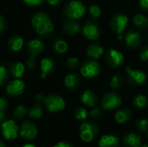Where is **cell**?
I'll return each mask as SVG.
<instances>
[{
  "label": "cell",
  "mask_w": 148,
  "mask_h": 147,
  "mask_svg": "<svg viewBox=\"0 0 148 147\" xmlns=\"http://www.w3.org/2000/svg\"><path fill=\"white\" fill-rule=\"evenodd\" d=\"M19 133L22 138L27 140L34 139L37 135V127L36 124L30 120H26L22 123Z\"/></svg>",
  "instance_id": "obj_11"
},
{
  "label": "cell",
  "mask_w": 148,
  "mask_h": 147,
  "mask_svg": "<svg viewBox=\"0 0 148 147\" xmlns=\"http://www.w3.org/2000/svg\"><path fill=\"white\" fill-rule=\"evenodd\" d=\"M147 139H148V132H147Z\"/></svg>",
  "instance_id": "obj_52"
},
{
  "label": "cell",
  "mask_w": 148,
  "mask_h": 147,
  "mask_svg": "<svg viewBox=\"0 0 148 147\" xmlns=\"http://www.w3.org/2000/svg\"><path fill=\"white\" fill-rule=\"evenodd\" d=\"M134 25L139 29H145L148 27V17L142 14H136L134 17Z\"/></svg>",
  "instance_id": "obj_27"
},
{
  "label": "cell",
  "mask_w": 148,
  "mask_h": 147,
  "mask_svg": "<svg viewBox=\"0 0 148 147\" xmlns=\"http://www.w3.org/2000/svg\"><path fill=\"white\" fill-rule=\"evenodd\" d=\"M122 102L121 97L119 94L109 92L105 94L101 101V108L104 110H114L121 106Z\"/></svg>",
  "instance_id": "obj_6"
},
{
  "label": "cell",
  "mask_w": 148,
  "mask_h": 147,
  "mask_svg": "<svg viewBox=\"0 0 148 147\" xmlns=\"http://www.w3.org/2000/svg\"><path fill=\"white\" fill-rule=\"evenodd\" d=\"M89 115L92 119L95 120H99L100 118H101L102 116V110L100 107H94V108L89 112Z\"/></svg>",
  "instance_id": "obj_36"
},
{
  "label": "cell",
  "mask_w": 148,
  "mask_h": 147,
  "mask_svg": "<svg viewBox=\"0 0 148 147\" xmlns=\"http://www.w3.org/2000/svg\"><path fill=\"white\" fill-rule=\"evenodd\" d=\"M23 44H24V40L20 35H16V34L12 35L8 40V46L14 52L20 51L23 49Z\"/></svg>",
  "instance_id": "obj_21"
},
{
  "label": "cell",
  "mask_w": 148,
  "mask_h": 147,
  "mask_svg": "<svg viewBox=\"0 0 148 147\" xmlns=\"http://www.w3.org/2000/svg\"><path fill=\"white\" fill-rule=\"evenodd\" d=\"M43 103L46 108L51 113H58L62 111L65 107L66 103L64 99L57 94H49L45 97Z\"/></svg>",
  "instance_id": "obj_4"
},
{
  "label": "cell",
  "mask_w": 148,
  "mask_h": 147,
  "mask_svg": "<svg viewBox=\"0 0 148 147\" xmlns=\"http://www.w3.org/2000/svg\"><path fill=\"white\" fill-rule=\"evenodd\" d=\"M53 48L55 49V51L57 53V54H60V55H62V54H65L68 49H69V45L67 43V42L60 37H57L54 40V42H53Z\"/></svg>",
  "instance_id": "obj_26"
},
{
  "label": "cell",
  "mask_w": 148,
  "mask_h": 147,
  "mask_svg": "<svg viewBox=\"0 0 148 147\" xmlns=\"http://www.w3.org/2000/svg\"><path fill=\"white\" fill-rule=\"evenodd\" d=\"M123 61L124 56L122 53L114 49H109L105 55V62L111 68H117L121 67L123 63Z\"/></svg>",
  "instance_id": "obj_10"
},
{
  "label": "cell",
  "mask_w": 148,
  "mask_h": 147,
  "mask_svg": "<svg viewBox=\"0 0 148 147\" xmlns=\"http://www.w3.org/2000/svg\"><path fill=\"white\" fill-rule=\"evenodd\" d=\"M83 36L89 40H96L100 36V29L96 23L92 21L85 23L82 28Z\"/></svg>",
  "instance_id": "obj_13"
},
{
  "label": "cell",
  "mask_w": 148,
  "mask_h": 147,
  "mask_svg": "<svg viewBox=\"0 0 148 147\" xmlns=\"http://www.w3.org/2000/svg\"><path fill=\"white\" fill-rule=\"evenodd\" d=\"M140 57L142 61L146 62L148 61V45L143 47L140 50Z\"/></svg>",
  "instance_id": "obj_40"
},
{
  "label": "cell",
  "mask_w": 148,
  "mask_h": 147,
  "mask_svg": "<svg viewBox=\"0 0 148 147\" xmlns=\"http://www.w3.org/2000/svg\"><path fill=\"white\" fill-rule=\"evenodd\" d=\"M66 65L68 68L75 69L79 66V59L77 57H69L66 62Z\"/></svg>",
  "instance_id": "obj_35"
},
{
  "label": "cell",
  "mask_w": 148,
  "mask_h": 147,
  "mask_svg": "<svg viewBox=\"0 0 148 147\" xmlns=\"http://www.w3.org/2000/svg\"><path fill=\"white\" fill-rule=\"evenodd\" d=\"M127 74V81L130 85L134 87H139L144 85L147 81V75L139 69H132L129 67L126 68Z\"/></svg>",
  "instance_id": "obj_9"
},
{
  "label": "cell",
  "mask_w": 148,
  "mask_h": 147,
  "mask_svg": "<svg viewBox=\"0 0 148 147\" xmlns=\"http://www.w3.org/2000/svg\"><path fill=\"white\" fill-rule=\"evenodd\" d=\"M86 54L88 57L97 60L104 54V49L98 44H90L86 49Z\"/></svg>",
  "instance_id": "obj_22"
},
{
  "label": "cell",
  "mask_w": 148,
  "mask_h": 147,
  "mask_svg": "<svg viewBox=\"0 0 148 147\" xmlns=\"http://www.w3.org/2000/svg\"><path fill=\"white\" fill-rule=\"evenodd\" d=\"M44 99H45V97H44L42 94H37L36 95V100L37 101H39V102L43 101Z\"/></svg>",
  "instance_id": "obj_46"
},
{
  "label": "cell",
  "mask_w": 148,
  "mask_h": 147,
  "mask_svg": "<svg viewBox=\"0 0 148 147\" xmlns=\"http://www.w3.org/2000/svg\"><path fill=\"white\" fill-rule=\"evenodd\" d=\"M0 147H6L5 146V144H4V142H3V140H1V139H0Z\"/></svg>",
  "instance_id": "obj_49"
},
{
  "label": "cell",
  "mask_w": 148,
  "mask_h": 147,
  "mask_svg": "<svg viewBox=\"0 0 148 147\" xmlns=\"http://www.w3.org/2000/svg\"><path fill=\"white\" fill-rule=\"evenodd\" d=\"M141 136L137 133H131L123 137L122 145L124 147H140L141 146Z\"/></svg>",
  "instance_id": "obj_16"
},
{
  "label": "cell",
  "mask_w": 148,
  "mask_h": 147,
  "mask_svg": "<svg viewBox=\"0 0 148 147\" xmlns=\"http://www.w3.org/2000/svg\"><path fill=\"white\" fill-rule=\"evenodd\" d=\"M5 111H2L0 110V123H2L3 121L5 120Z\"/></svg>",
  "instance_id": "obj_47"
},
{
  "label": "cell",
  "mask_w": 148,
  "mask_h": 147,
  "mask_svg": "<svg viewBox=\"0 0 148 147\" xmlns=\"http://www.w3.org/2000/svg\"><path fill=\"white\" fill-rule=\"evenodd\" d=\"M75 117L78 121H84L88 117V112L85 107H78L75 110Z\"/></svg>",
  "instance_id": "obj_30"
},
{
  "label": "cell",
  "mask_w": 148,
  "mask_h": 147,
  "mask_svg": "<svg viewBox=\"0 0 148 147\" xmlns=\"http://www.w3.org/2000/svg\"><path fill=\"white\" fill-rule=\"evenodd\" d=\"M139 3L142 10H144L145 11H148V0H140Z\"/></svg>",
  "instance_id": "obj_44"
},
{
  "label": "cell",
  "mask_w": 148,
  "mask_h": 147,
  "mask_svg": "<svg viewBox=\"0 0 148 147\" xmlns=\"http://www.w3.org/2000/svg\"><path fill=\"white\" fill-rule=\"evenodd\" d=\"M53 147H74V146L67 141H61L59 143H57L56 145H55Z\"/></svg>",
  "instance_id": "obj_43"
},
{
  "label": "cell",
  "mask_w": 148,
  "mask_h": 147,
  "mask_svg": "<svg viewBox=\"0 0 148 147\" xmlns=\"http://www.w3.org/2000/svg\"><path fill=\"white\" fill-rule=\"evenodd\" d=\"M80 77L74 73L69 74L64 78V84L67 88L74 90L76 89L80 85Z\"/></svg>",
  "instance_id": "obj_24"
},
{
  "label": "cell",
  "mask_w": 148,
  "mask_h": 147,
  "mask_svg": "<svg viewBox=\"0 0 148 147\" xmlns=\"http://www.w3.org/2000/svg\"><path fill=\"white\" fill-rule=\"evenodd\" d=\"M62 27H63L64 31L70 36L77 35L82 29L80 23H77L75 20H71V19L65 21L62 24Z\"/></svg>",
  "instance_id": "obj_20"
},
{
  "label": "cell",
  "mask_w": 148,
  "mask_h": 147,
  "mask_svg": "<svg viewBox=\"0 0 148 147\" xmlns=\"http://www.w3.org/2000/svg\"><path fill=\"white\" fill-rule=\"evenodd\" d=\"M6 27H7V21L2 15H0V34L4 32Z\"/></svg>",
  "instance_id": "obj_42"
},
{
  "label": "cell",
  "mask_w": 148,
  "mask_h": 147,
  "mask_svg": "<svg viewBox=\"0 0 148 147\" xmlns=\"http://www.w3.org/2000/svg\"><path fill=\"white\" fill-rule=\"evenodd\" d=\"M132 117V112L128 108H121L118 110L114 114L115 121L119 124H125Z\"/></svg>",
  "instance_id": "obj_25"
},
{
  "label": "cell",
  "mask_w": 148,
  "mask_h": 147,
  "mask_svg": "<svg viewBox=\"0 0 148 147\" xmlns=\"http://www.w3.org/2000/svg\"><path fill=\"white\" fill-rule=\"evenodd\" d=\"M42 112H43V109L40 104H34L29 108L28 113H29V116L32 119H39L42 115Z\"/></svg>",
  "instance_id": "obj_29"
},
{
  "label": "cell",
  "mask_w": 148,
  "mask_h": 147,
  "mask_svg": "<svg viewBox=\"0 0 148 147\" xmlns=\"http://www.w3.org/2000/svg\"><path fill=\"white\" fill-rule=\"evenodd\" d=\"M8 106H9L8 100L3 96L0 97V110L6 111V109L8 108Z\"/></svg>",
  "instance_id": "obj_41"
},
{
  "label": "cell",
  "mask_w": 148,
  "mask_h": 147,
  "mask_svg": "<svg viewBox=\"0 0 148 147\" xmlns=\"http://www.w3.org/2000/svg\"><path fill=\"white\" fill-rule=\"evenodd\" d=\"M27 113V108L23 105H19L15 108L13 112V116L16 120H22L26 116Z\"/></svg>",
  "instance_id": "obj_31"
},
{
  "label": "cell",
  "mask_w": 148,
  "mask_h": 147,
  "mask_svg": "<svg viewBox=\"0 0 148 147\" xmlns=\"http://www.w3.org/2000/svg\"><path fill=\"white\" fill-rule=\"evenodd\" d=\"M80 137L82 141L88 143L95 140L99 134V127L91 121H85L80 126Z\"/></svg>",
  "instance_id": "obj_3"
},
{
  "label": "cell",
  "mask_w": 148,
  "mask_h": 147,
  "mask_svg": "<svg viewBox=\"0 0 148 147\" xmlns=\"http://www.w3.org/2000/svg\"><path fill=\"white\" fill-rule=\"evenodd\" d=\"M8 80V72L5 67L0 65V86L3 85Z\"/></svg>",
  "instance_id": "obj_37"
},
{
  "label": "cell",
  "mask_w": 148,
  "mask_h": 147,
  "mask_svg": "<svg viewBox=\"0 0 148 147\" xmlns=\"http://www.w3.org/2000/svg\"><path fill=\"white\" fill-rule=\"evenodd\" d=\"M126 45L131 49H138L141 46L142 38L138 31L129 30L125 36Z\"/></svg>",
  "instance_id": "obj_14"
},
{
  "label": "cell",
  "mask_w": 148,
  "mask_h": 147,
  "mask_svg": "<svg viewBox=\"0 0 148 147\" xmlns=\"http://www.w3.org/2000/svg\"><path fill=\"white\" fill-rule=\"evenodd\" d=\"M123 84V77L121 75H115L110 81V87L114 89L120 88Z\"/></svg>",
  "instance_id": "obj_32"
},
{
  "label": "cell",
  "mask_w": 148,
  "mask_h": 147,
  "mask_svg": "<svg viewBox=\"0 0 148 147\" xmlns=\"http://www.w3.org/2000/svg\"><path fill=\"white\" fill-rule=\"evenodd\" d=\"M25 65L28 68L32 69L36 67V61H35V56L34 55H30L25 62Z\"/></svg>",
  "instance_id": "obj_39"
},
{
  "label": "cell",
  "mask_w": 148,
  "mask_h": 147,
  "mask_svg": "<svg viewBox=\"0 0 148 147\" xmlns=\"http://www.w3.org/2000/svg\"><path fill=\"white\" fill-rule=\"evenodd\" d=\"M41 78L44 79L48 75L52 73L56 68V62L51 58H43L40 63Z\"/></svg>",
  "instance_id": "obj_18"
},
{
  "label": "cell",
  "mask_w": 148,
  "mask_h": 147,
  "mask_svg": "<svg viewBox=\"0 0 148 147\" xmlns=\"http://www.w3.org/2000/svg\"><path fill=\"white\" fill-rule=\"evenodd\" d=\"M1 132L3 137L7 140H13L18 137L19 127L12 120H5L1 124Z\"/></svg>",
  "instance_id": "obj_7"
},
{
  "label": "cell",
  "mask_w": 148,
  "mask_h": 147,
  "mask_svg": "<svg viewBox=\"0 0 148 147\" xmlns=\"http://www.w3.org/2000/svg\"><path fill=\"white\" fill-rule=\"evenodd\" d=\"M86 8L81 1L72 0L64 8V15L67 18L76 20L82 18L85 14Z\"/></svg>",
  "instance_id": "obj_2"
},
{
  "label": "cell",
  "mask_w": 148,
  "mask_h": 147,
  "mask_svg": "<svg viewBox=\"0 0 148 147\" xmlns=\"http://www.w3.org/2000/svg\"><path fill=\"white\" fill-rule=\"evenodd\" d=\"M23 3L29 7H38L40 6L43 0H23Z\"/></svg>",
  "instance_id": "obj_38"
},
{
  "label": "cell",
  "mask_w": 148,
  "mask_h": 147,
  "mask_svg": "<svg viewBox=\"0 0 148 147\" xmlns=\"http://www.w3.org/2000/svg\"><path fill=\"white\" fill-rule=\"evenodd\" d=\"M0 129H1V123H0Z\"/></svg>",
  "instance_id": "obj_51"
},
{
  "label": "cell",
  "mask_w": 148,
  "mask_h": 147,
  "mask_svg": "<svg viewBox=\"0 0 148 147\" xmlns=\"http://www.w3.org/2000/svg\"><path fill=\"white\" fill-rule=\"evenodd\" d=\"M26 49H27V52L30 55L36 56V55H39L41 52H42V50L44 49V44L39 39H32V40L29 41Z\"/></svg>",
  "instance_id": "obj_17"
},
{
  "label": "cell",
  "mask_w": 148,
  "mask_h": 147,
  "mask_svg": "<svg viewBox=\"0 0 148 147\" xmlns=\"http://www.w3.org/2000/svg\"><path fill=\"white\" fill-rule=\"evenodd\" d=\"M89 14L93 18H98L101 16V8L96 5V4H93L89 7Z\"/></svg>",
  "instance_id": "obj_34"
},
{
  "label": "cell",
  "mask_w": 148,
  "mask_h": 147,
  "mask_svg": "<svg viewBox=\"0 0 148 147\" xmlns=\"http://www.w3.org/2000/svg\"><path fill=\"white\" fill-rule=\"evenodd\" d=\"M25 65L22 62H14L10 67V73L15 79H21L25 73Z\"/></svg>",
  "instance_id": "obj_23"
},
{
  "label": "cell",
  "mask_w": 148,
  "mask_h": 147,
  "mask_svg": "<svg viewBox=\"0 0 148 147\" xmlns=\"http://www.w3.org/2000/svg\"><path fill=\"white\" fill-rule=\"evenodd\" d=\"M25 89L24 82L20 79H15L10 81L6 86V93L11 97H17L23 94Z\"/></svg>",
  "instance_id": "obj_12"
},
{
  "label": "cell",
  "mask_w": 148,
  "mask_h": 147,
  "mask_svg": "<svg viewBox=\"0 0 148 147\" xmlns=\"http://www.w3.org/2000/svg\"><path fill=\"white\" fill-rule=\"evenodd\" d=\"M128 17L123 13L114 14L110 20V28L117 35H121L128 24Z\"/></svg>",
  "instance_id": "obj_8"
},
{
  "label": "cell",
  "mask_w": 148,
  "mask_h": 147,
  "mask_svg": "<svg viewBox=\"0 0 148 147\" xmlns=\"http://www.w3.org/2000/svg\"><path fill=\"white\" fill-rule=\"evenodd\" d=\"M98 101L99 100L96 94L90 90L84 91L81 95V102L88 107H95L98 103Z\"/></svg>",
  "instance_id": "obj_15"
},
{
  "label": "cell",
  "mask_w": 148,
  "mask_h": 147,
  "mask_svg": "<svg viewBox=\"0 0 148 147\" xmlns=\"http://www.w3.org/2000/svg\"><path fill=\"white\" fill-rule=\"evenodd\" d=\"M46 1L48 2V3H49L50 5H53V6L57 5L62 2V0H46Z\"/></svg>",
  "instance_id": "obj_45"
},
{
  "label": "cell",
  "mask_w": 148,
  "mask_h": 147,
  "mask_svg": "<svg viewBox=\"0 0 148 147\" xmlns=\"http://www.w3.org/2000/svg\"><path fill=\"white\" fill-rule=\"evenodd\" d=\"M140 147H148V145H142V146H140Z\"/></svg>",
  "instance_id": "obj_50"
},
{
  "label": "cell",
  "mask_w": 148,
  "mask_h": 147,
  "mask_svg": "<svg viewBox=\"0 0 148 147\" xmlns=\"http://www.w3.org/2000/svg\"><path fill=\"white\" fill-rule=\"evenodd\" d=\"M31 25L36 34L42 37H49L54 32V24L50 16L42 11L37 12L32 16Z\"/></svg>",
  "instance_id": "obj_1"
},
{
  "label": "cell",
  "mask_w": 148,
  "mask_h": 147,
  "mask_svg": "<svg viewBox=\"0 0 148 147\" xmlns=\"http://www.w3.org/2000/svg\"><path fill=\"white\" fill-rule=\"evenodd\" d=\"M133 104L137 108H140V109L145 108L146 107L148 106V97L147 95L142 94H138L134 98Z\"/></svg>",
  "instance_id": "obj_28"
},
{
  "label": "cell",
  "mask_w": 148,
  "mask_h": 147,
  "mask_svg": "<svg viewBox=\"0 0 148 147\" xmlns=\"http://www.w3.org/2000/svg\"><path fill=\"white\" fill-rule=\"evenodd\" d=\"M101 71L100 64L94 60H87L83 62L80 68V73L81 75L88 79H92L96 77Z\"/></svg>",
  "instance_id": "obj_5"
},
{
  "label": "cell",
  "mask_w": 148,
  "mask_h": 147,
  "mask_svg": "<svg viewBox=\"0 0 148 147\" xmlns=\"http://www.w3.org/2000/svg\"><path fill=\"white\" fill-rule=\"evenodd\" d=\"M21 147H36L34 145H31V144H26V145H23Z\"/></svg>",
  "instance_id": "obj_48"
},
{
  "label": "cell",
  "mask_w": 148,
  "mask_h": 147,
  "mask_svg": "<svg viewBox=\"0 0 148 147\" xmlns=\"http://www.w3.org/2000/svg\"><path fill=\"white\" fill-rule=\"evenodd\" d=\"M120 145L119 138L112 134L103 135L99 141L100 147H120Z\"/></svg>",
  "instance_id": "obj_19"
},
{
  "label": "cell",
  "mask_w": 148,
  "mask_h": 147,
  "mask_svg": "<svg viewBox=\"0 0 148 147\" xmlns=\"http://www.w3.org/2000/svg\"><path fill=\"white\" fill-rule=\"evenodd\" d=\"M135 126L137 128V130L140 133H145L148 130V120L147 119H139L136 123H135Z\"/></svg>",
  "instance_id": "obj_33"
}]
</instances>
